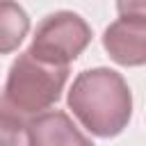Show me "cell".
<instances>
[{"label": "cell", "instance_id": "obj_6", "mask_svg": "<svg viewBox=\"0 0 146 146\" xmlns=\"http://www.w3.org/2000/svg\"><path fill=\"white\" fill-rule=\"evenodd\" d=\"M30 32L27 11L14 0H0V55L14 52Z\"/></svg>", "mask_w": 146, "mask_h": 146}, {"label": "cell", "instance_id": "obj_4", "mask_svg": "<svg viewBox=\"0 0 146 146\" xmlns=\"http://www.w3.org/2000/svg\"><path fill=\"white\" fill-rule=\"evenodd\" d=\"M27 146H94L66 112L46 110L25 123Z\"/></svg>", "mask_w": 146, "mask_h": 146}, {"label": "cell", "instance_id": "obj_8", "mask_svg": "<svg viewBox=\"0 0 146 146\" xmlns=\"http://www.w3.org/2000/svg\"><path fill=\"white\" fill-rule=\"evenodd\" d=\"M119 16L146 18V0H116Z\"/></svg>", "mask_w": 146, "mask_h": 146}, {"label": "cell", "instance_id": "obj_3", "mask_svg": "<svg viewBox=\"0 0 146 146\" xmlns=\"http://www.w3.org/2000/svg\"><path fill=\"white\" fill-rule=\"evenodd\" d=\"M91 43V27L75 11L48 14L32 36L30 52L43 62L68 66Z\"/></svg>", "mask_w": 146, "mask_h": 146}, {"label": "cell", "instance_id": "obj_7", "mask_svg": "<svg viewBox=\"0 0 146 146\" xmlns=\"http://www.w3.org/2000/svg\"><path fill=\"white\" fill-rule=\"evenodd\" d=\"M0 146H27L25 125L0 116Z\"/></svg>", "mask_w": 146, "mask_h": 146}, {"label": "cell", "instance_id": "obj_1", "mask_svg": "<svg viewBox=\"0 0 146 146\" xmlns=\"http://www.w3.org/2000/svg\"><path fill=\"white\" fill-rule=\"evenodd\" d=\"M68 107L75 119L96 137H116L130 123L132 94L121 73L89 68L78 73L68 89Z\"/></svg>", "mask_w": 146, "mask_h": 146}, {"label": "cell", "instance_id": "obj_5", "mask_svg": "<svg viewBox=\"0 0 146 146\" xmlns=\"http://www.w3.org/2000/svg\"><path fill=\"white\" fill-rule=\"evenodd\" d=\"M103 46L121 66H141L146 62V18L119 16L103 34Z\"/></svg>", "mask_w": 146, "mask_h": 146}, {"label": "cell", "instance_id": "obj_2", "mask_svg": "<svg viewBox=\"0 0 146 146\" xmlns=\"http://www.w3.org/2000/svg\"><path fill=\"white\" fill-rule=\"evenodd\" d=\"M66 80L68 66L43 62L30 50L21 52L9 66L7 82L0 91V116L25 125L59 100Z\"/></svg>", "mask_w": 146, "mask_h": 146}]
</instances>
